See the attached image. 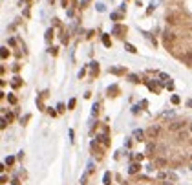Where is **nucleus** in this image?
<instances>
[{
	"label": "nucleus",
	"instance_id": "nucleus-5",
	"mask_svg": "<svg viewBox=\"0 0 192 185\" xmlns=\"http://www.w3.org/2000/svg\"><path fill=\"white\" fill-rule=\"evenodd\" d=\"M139 169H141V165H139V163H132V165H130V169H128V172H130V174H135Z\"/></svg>",
	"mask_w": 192,
	"mask_h": 185
},
{
	"label": "nucleus",
	"instance_id": "nucleus-14",
	"mask_svg": "<svg viewBox=\"0 0 192 185\" xmlns=\"http://www.w3.org/2000/svg\"><path fill=\"white\" fill-rule=\"evenodd\" d=\"M110 18H112V20H121V18H123V13H112Z\"/></svg>",
	"mask_w": 192,
	"mask_h": 185
},
{
	"label": "nucleus",
	"instance_id": "nucleus-11",
	"mask_svg": "<svg viewBox=\"0 0 192 185\" xmlns=\"http://www.w3.org/2000/svg\"><path fill=\"white\" fill-rule=\"evenodd\" d=\"M44 39H46V42H50V40L53 39V30H48L46 35H44Z\"/></svg>",
	"mask_w": 192,
	"mask_h": 185
},
{
	"label": "nucleus",
	"instance_id": "nucleus-2",
	"mask_svg": "<svg viewBox=\"0 0 192 185\" xmlns=\"http://www.w3.org/2000/svg\"><path fill=\"white\" fill-rule=\"evenodd\" d=\"M163 40H165V44H172L174 42V40H176V35H174V33L172 31H168V30H165L163 31Z\"/></svg>",
	"mask_w": 192,
	"mask_h": 185
},
{
	"label": "nucleus",
	"instance_id": "nucleus-6",
	"mask_svg": "<svg viewBox=\"0 0 192 185\" xmlns=\"http://www.w3.org/2000/svg\"><path fill=\"white\" fill-rule=\"evenodd\" d=\"M108 94H110V95H117V94H119V86H117V84H112V86L108 88Z\"/></svg>",
	"mask_w": 192,
	"mask_h": 185
},
{
	"label": "nucleus",
	"instance_id": "nucleus-7",
	"mask_svg": "<svg viewBox=\"0 0 192 185\" xmlns=\"http://www.w3.org/2000/svg\"><path fill=\"white\" fill-rule=\"evenodd\" d=\"M97 141L104 143V145H110V139L106 138V134H101V136H97Z\"/></svg>",
	"mask_w": 192,
	"mask_h": 185
},
{
	"label": "nucleus",
	"instance_id": "nucleus-10",
	"mask_svg": "<svg viewBox=\"0 0 192 185\" xmlns=\"http://www.w3.org/2000/svg\"><path fill=\"white\" fill-rule=\"evenodd\" d=\"M110 73H115V75H123V73H125V70H123V68H110Z\"/></svg>",
	"mask_w": 192,
	"mask_h": 185
},
{
	"label": "nucleus",
	"instance_id": "nucleus-31",
	"mask_svg": "<svg viewBox=\"0 0 192 185\" xmlns=\"http://www.w3.org/2000/svg\"><path fill=\"white\" fill-rule=\"evenodd\" d=\"M190 130H192V123H190Z\"/></svg>",
	"mask_w": 192,
	"mask_h": 185
},
{
	"label": "nucleus",
	"instance_id": "nucleus-22",
	"mask_svg": "<svg viewBox=\"0 0 192 185\" xmlns=\"http://www.w3.org/2000/svg\"><path fill=\"white\" fill-rule=\"evenodd\" d=\"M75 105H77V101H75V97H73V99H70V103H68V108L71 110V108H75Z\"/></svg>",
	"mask_w": 192,
	"mask_h": 185
},
{
	"label": "nucleus",
	"instance_id": "nucleus-8",
	"mask_svg": "<svg viewBox=\"0 0 192 185\" xmlns=\"http://www.w3.org/2000/svg\"><path fill=\"white\" fill-rule=\"evenodd\" d=\"M102 44H104L106 48H110V46H112V39H110L108 35H102Z\"/></svg>",
	"mask_w": 192,
	"mask_h": 185
},
{
	"label": "nucleus",
	"instance_id": "nucleus-18",
	"mask_svg": "<svg viewBox=\"0 0 192 185\" xmlns=\"http://www.w3.org/2000/svg\"><path fill=\"white\" fill-rule=\"evenodd\" d=\"M104 183H106V185L112 183V174H110V172H106V174H104Z\"/></svg>",
	"mask_w": 192,
	"mask_h": 185
},
{
	"label": "nucleus",
	"instance_id": "nucleus-1",
	"mask_svg": "<svg viewBox=\"0 0 192 185\" xmlns=\"http://www.w3.org/2000/svg\"><path fill=\"white\" fill-rule=\"evenodd\" d=\"M185 127H187V123H185L183 119H177V121H174V123H170L168 130H170V132H177V130H183Z\"/></svg>",
	"mask_w": 192,
	"mask_h": 185
},
{
	"label": "nucleus",
	"instance_id": "nucleus-21",
	"mask_svg": "<svg viewBox=\"0 0 192 185\" xmlns=\"http://www.w3.org/2000/svg\"><path fill=\"white\" fill-rule=\"evenodd\" d=\"M8 101L11 103V105H15V103H17V97H15L13 94H9V95H8Z\"/></svg>",
	"mask_w": 192,
	"mask_h": 185
},
{
	"label": "nucleus",
	"instance_id": "nucleus-19",
	"mask_svg": "<svg viewBox=\"0 0 192 185\" xmlns=\"http://www.w3.org/2000/svg\"><path fill=\"white\" fill-rule=\"evenodd\" d=\"M152 150H156V145H154V143H148V145H146V152L152 154Z\"/></svg>",
	"mask_w": 192,
	"mask_h": 185
},
{
	"label": "nucleus",
	"instance_id": "nucleus-17",
	"mask_svg": "<svg viewBox=\"0 0 192 185\" xmlns=\"http://www.w3.org/2000/svg\"><path fill=\"white\" fill-rule=\"evenodd\" d=\"M0 55H2V59H8V55H9V50H8V48H2Z\"/></svg>",
	"mask_w": 192,
	"mask_h": 185
},
{
	"label": "nucleus",
	"instance_id": "nucleus-3",
	"mask_svg": "<svg viewBox=\"0 0 192 185\" xmlns=\"http://www.w3.org/2000/svg\"><path fill=\"white\" fill-rule=\"evenodd\" d=\"M159 134H161V127H159V125H154V127H150V128L146 130V136H148V138H157Z\"/></svg>",
	"mask_w": 192,
	"mask_h": 185
},
{
	"label": "nucleus",
	"instance_id": "nucleus-25",
	"mask_svg": "<svg viewBox=\"0 0 192 185\" xmlns=\"http://www.w3.org/2000/svg\"><path fill=\"white\" fill-rule=\"evenodd\" d=\"M130 81H132V83H139V77H137V75H130Z\"/></svg>",
	"mask_w": 192,
	"mask_h": 185
},
{
	"label": "nucleus",
	"instance_id": "nucleus-29",
	"mask_svg": "<svg viewBox=\"0 0 192 185\" xmlns=\"http://www.w3.org/2000/svg\"><path fill=\"white\" fill-rule=\"evenodd\" d=\"M187 106H188V108H192V99H190V101H187Z\"/></svg>",
	"mask_w": 192,
	"mask_h": 185
},
{
	"label": "nucleus",
	"instance_id": "nucleus-27",
	"mask_svg": "<svg viewBox=\"0 0 192 185\" xmlns=\"http://www.w3.org/2000/svg\"><path fill=\"white\" fill-rule=\"evenodd\" d=\"M13 161H15V158H13V156H9L8 160H6V163H8V165H13Z\"/></svg>",
	"mask_w": 192,
	"mask_h": 185
},
{
	"label": "nucleus",
	"instance_id": "nucleus-26",
	"mask_svg": "<svg viewBox=\"0 0 192 185\" xmlns=\"http://www.w3.org/2000/svg\"><path fill=\"white\" fill-rule=\"evenodd\" d=\"M13 86H20V77H15V79H13Z\"/></svg>",
	"mask_w": 192,
	"mask_h": 185
},
{
	"label": "nucleus",
	"instance_id": "nucleus-15",
	"mask_svg": "<svg viewBox=\"0 0 192 185\" xmlns=\"http://www.w3.org/2000/svg\"><path fill=\"white\" fill-rule=\"evenodd\" d=\"M167 22L168 24H176L177 20H176V15H167Z\"/></svg>",
	"mask_w": 192,
	"mask_h": 185
},
{
	"label": "nucleus",
	"instance_id": "nucleus-12",
	"mask_svg": "<svg viewBox=\"0 0 192 185\" xmlns=\"http://www.w3.org/2000/svg\"><path fill=\"white\" fill-rule=\"evenodd\" d=\"M125 50H126V51H130V53H135V51H137V50H135V46H132V44H128V42L125 44Z\"/></svg>",
	"mask_w": 192,
	"mask_h": 185
},
{
	"label": "nucleus",
	"instance_id": "nucleus-24",
	"mask_svg": "<svg viewBox=\"0 0 192 185\" xmlns=\"http://www.w3.org/2000/svg\"><path fill=\"white\" fill-rule=\"evenodd\" d=\"M185 138H187V132H179V134H177V139H185Z\"/></svg>",
	"mask_w": 192,
	"mask_h": 185
},
{
	"label": "nucleus",
	"instance_id": "nucleus-13",
	"mask_svg": "<svg viewBox=\"0 0 192 185\" xmlns=\"http://www.w3.org/2000/svg\"><path fill=\"white\" fill-rule=\"evenodd\" d=\"M143 134H145V132H143V130H135V132H134V138L141 141V139H143Z\"/></svg>",
	"mask_w": 192,
	"mask_h": 185
},
{
	"label": "nucleus",
	"instance_id": "nucleus-20",
	"mask_svg": "<svg viewBox=\"0 0 192 185\" xmlns=\"http://www.w3.org/2000/svg\"><path fill=\"white\" fill-rule=\"evenodd\" d=\"M170 101H172L174 105H179V101H181V99H179V95H172V97H170Z\"/></svg>",
	"mask_w": 192,
	"mask_h": 185
},
{
	"label": "nucleus",
	"instance_id": "nucleus-9",
	"mask_svg": "<svg viewBox=\"0 0 192 185\" xmlns=\"http://www.w3.org/2000/svg\"><path fill=\"white\" fill-rule=\"evenodd\" d=\"M90 70H92L93 75H97V72H99V64H97V63H90Z\"/></svg>",
	"mask_w": 192,
	"mask_h": 185
},
{
	"label": "nucleus",
	"instance_id": "nucleus-23",
	"mask_svg": "<svg viewBox=\"0 0 192 185\" xmlns=\"http://www.w3.org/2000/svg\"><path fill=\"white\" fill-rule=\"evenodd\" d=\"M95 8H97L99 13H102V11H104V4H95Z\"/></svg>",
	"mask_w": 192,
	"mask_h": 185
},
{
	"label": "nucleus",
	"instance_id": "nucleus-28",
	"mask_svg": "<svg viewBox=\"0 0 192 185\" xmlns=\"http://www.w3.org/2000/svg\"><path fill=\"white\" fill-rule=\"evenodd\" d=\"M159 79H161V81H167V79H170V77H168L167 73H159Z\"/></svg>",
	"mask_w": 192,
	"mask_h": 185
},
{
	"label": "nucleus",
	"instance_id": "nucleus-4",
	"mask_svg": "<svg viewBox=\"0 0 192 185\" xmlns=\"http://www.w3.org/2000/svg\"><path fill=\"white\" fill-rule=\"evenodd\" d=\"M114 35H117V37H123L126 33V26H121V24H115L114 26V30H112Z\"/></svg>",
	"mask_w": 192,
	"mask_h": 185
},
{
	"label": "nucleus",
	"instance_id": "nucleus-16",
	"mask_svg": "<svg viewBox=\"0 0 192 185\" xmlns=\"http://www.w3.org/2000/svg\"><path fill=\"white\" fill-rule=\"evenodd\" d=\"M156 165H157V167H165V165H167V160L159 158V160H156Z\"/></svg>",
	"mask_w": 192,
	"mask_h": 185
},
{
	"label": "nucleus",
	"instance_id": "nucleus-30",
	"mask_svg": "<svg viewBox=\"0 0 192 185\" xmlns=\"http://www.w3.org/2000/svg\"><path fill=\"white\" fill-rule=\"evenodd\" d=\"M60 2H62V6H64V8L68 6V0H60Z\"/></svg>",
	"mask_w": 192,
	"mask_h": 185
}]
</instances>
